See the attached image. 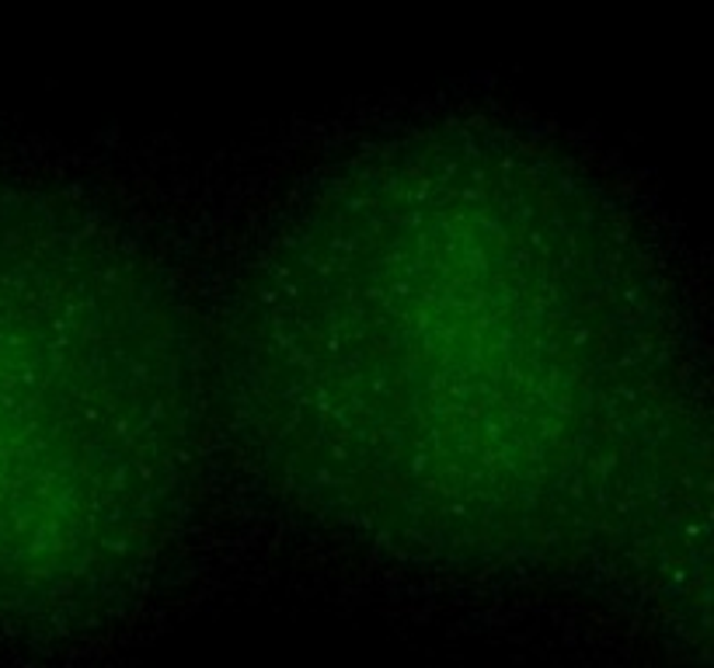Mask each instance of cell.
I'll return each instance as SVG.
<instances>
[{
    "instance_id": "6da1fadb",
    "label": "cell",
    "mask_w": 714,
    "mask_h": 668,
    "mask_svg": "<svg viewBox=\"0 0 714 668\" xmlns=\"http://www.w3.org/2000/svg\"><path fill=\"white\" fill-rule=\"evenodd\" d=\"M666 335L637 247L572 178L425 143L304 216L241 366L311 499L415 547L534 558L659 494Z\"/></svg>"
}]
</instances>
